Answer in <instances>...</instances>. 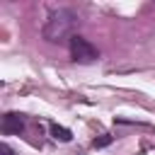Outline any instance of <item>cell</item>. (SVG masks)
Wrapping results in <instances>:
<instances>
[{"mask_svg":"<svg viewBox=\"0 0 155 155\" xmlns=\"http://www.w3.org/2000/svg\"><path fill=\"white\" fill-rule=\"evenodd\" d=\"M109 143H111V136H102V138L94 140V148H104V145H109Z\"/></svg>","mask_w":155,"mask_h":155,"instance_id":"obj_5","label":"cell"},{"mask_svg":"<svg viewBox=\"0 0 155 155\" xmlns=\"http://www.w3.org/2000/svg\"><path fill=\"white\" fill-rule=\"evenodd\" d=\"M75 27H78V15H75L73 10L61 7V10H53V12L46 17L41 34H44V39L51 41V44H61V41H68V44H70V39L75 36V34H73Z\"/></svg>","mask_w":155,"mask_h":155,"instance_id":"obj_1","label":"cell"},{"mask_svg":"<svg viewBox=\"0 0 155 155\" xmlns=\"http://www.w3.org/2000/svg\"><path fill=\"white\" fill-rule=\"evenodd\" d=\"M0 155H15V153H12V148H10V145H5V143H2V145H0Z\"/></svg>","mask_w":155,"mask_h":155,"instance_id":"obj_6","label":"cell"},{"mask_svg":"<svg viewBox=\"0 0 155 155\" xmlns=\"http://www.w3.org/2000/svg\"><path fill=\"white\" fill-rule=\"evenodd\" d=\"M68 48H70L73 61H78V63H94V61L99 58V51H97L87 39H82V36H78V34L70 39Z\"/></svg>","mask_w":155,"mask_h":155,"instance_id":"obj_2","label":"cell"},{"mask_svg":"<svg viewBox=\"0 0 155 155\" xmlns=\"http://www.w3.org/2000/svg\"><path fill=\"white\" fill-rule=\"evenodd\" d=\"M51 133H53V138H56V140H63V143H68V140L73 138V133H70L68 128L58 126V124H51Z\"/></svg>","mask_w":155,"mask_h":155,"instance_id":"obj_4","label":"cell"},{"mask_svg":"<svg viewBox=\"0 0 155 155\" xmlns=\"http://www.w3.org/2000/svg\"><path fill=\"white\" fill-rule=\"evenodd\" d=\"M2 133H19L22 128H24V119H22V114H17V111H7L5 116H2Z\"/></svg>","mask_w":155,"mask_h":155,"instance_id":"obj_3","label":"cell"}]
</instances>
